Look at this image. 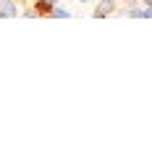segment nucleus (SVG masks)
<instances>
[{
    "instance_id": "obj_2",
    "label": "nucleus",
    "mask_w": 152,
    "mask_h": 150,
    "mask_svg": "<svg viewBox=\"0 0 152 150\" xmlns=\"http://www.w3.org/2000/svg\"><path fill=\"white\" fill-rule=\"evenodd\" d=\"M18 5H16V0H0V18H13L18 16Z\"/></svg>"
},
{
    "instance_id": "obj_5",
    "label": "nucleus",
    "mask_w": 152,
    "mask_h": 150,
    "mask_svg": "<svg viewBox=\"0 0 152 150\" xmlns=\"http://www.w3.org/2000/svg\"><path fill=\"white\" fill-rule=\"evenodd\" d=\"M123 3H126V8H129V5H137V3H142V0H123Z\"/></svg>"
},
{
    "instance_id": "obj_9",
    "label": "nucleus",
    "mask_w": 152,
    "mask_h": 150,
    "mask_svg": "<svg viewBox=\"0 0 152 150\" xmlns=\"http://www.w3.org/2000/svg\"><path fill=\"white\" fill-rule=\"evenodd\" d=\"M74 3H76V0H74Z\"/></svg>"
},
{
    "instance_id": "obj_1",
    "label": "nucleus",
    "mask_w": 152,
    "mask_h": 150,
    "mask_svg": "<svg viewBox=\"0 0 152 150\" xmlns=\"http://www.w3.org/2000/svg\"><path fill=\"white\" fill-rule=\"evenodd\" d=\"M113 13H118V0H100L97 8L92 11L94 18H105V16H113Z\"/></svg>"
},
{
    "instance_id": "obj_7",
    "label": "nucleus",
    "mask_w": 152,
    "mask_h": 150,
    "mask_svg": "<svg viewBox=\"0 0 152 150\" xmlns=\"http://www.w3.org/2000/svg\"><path fill=\"white\" fill-rule=\"evenodd\" d=\"M81 3H94V0H81Z\"/></svg>"
},
{
    "instance_id": "obj_4",
    "label": "nucleus",
    "mask_w": 152,
    "mask_h": 150,
    "mask_svg": "<svg viewBox=\"0 0 152 150\" xmlns=\"http://www.w3.org/2000/svg\"><path fill=\"white\" fill-rule=\"evenodd\" d=\"M71 16H74V13H71L66 5H61V3H58V5L53 8V16H50V18H71Z\"/></svg>"
},
{
    "instance_id": "obj_6",
    "label": "nucleus",
    "mask_w": 152,
    "mask_h": 150,
    "mask_svg": "<svg viewBox=\"0 0 152 150\" xmlns=\"http://www.w3.org/2000/svg\"><path fill=\"white\" fill-rule=\"evenodd\" d=\"M50 3H53V5H58V3H61V0H50Z\"/></svg>"
},
{
    "instance_id": "obj_8",
    "label": "nucleus",
    "mask_w": 152,
    "mask_h": 150,
    "mask_svg": "<svg viewBox=\"0 0 152 150\" xmlns=\"http://www.w3.org/2000/svg\"><path fill=\"white\" fill-rule=\"evenodd\" d=\"M29 3H34V0H29Z\"/></svg>"
},
{
    "instance_id": "obj_3",
    "label": "nucleus",
    "mask_w": 152,
    "mask_h": 150,
    "mask_svg": "<svg viewBox=\"0 0 152 150\" xmlns=\"http://www.w3.org/2000/svg\"><path fill=\"white\" fill-rule=\"evenodd\" d=\"M31 5H34V13L37 16H53V8H55L50 0H34Z\"/></svg>"
}]
</instances>
